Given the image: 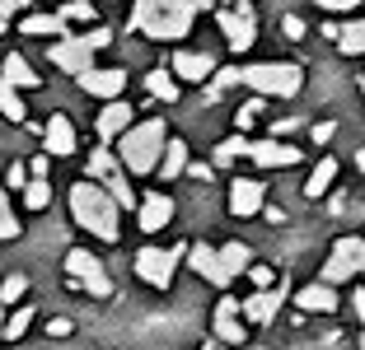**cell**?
I'll return each instance as SVG.
<instances>
[{"instance_id": "cell-19", "label": "cell", "mask_w": 365, "mask_h": 350, "mask_svg": "<svg viewBox=\"0 0 365 350\" xmlns=\"http://www.w3.org/2000/svg\"><path fill=\"white\" fill-rule=\"evenodd\" d=\"M131 117H136V107H131V103H108L103 112H98V136H103V140H118L122 131L131 127Z\"/></svg>"}, {"instance_id": "cell-26", "label": "cell", "mask_w": 365, "mask_h": 350, "mask_svg": "<svg viewBox=\"0 0 365 350\" xmlns=\"http://www.w3.org/2000/svg\"><path fill=\"white\" fill-rule=\"evenodd\" d=\"M333 178H337V159H319L314 173H309V182H304V196H323V191L333 187Z\"/></svg>"}, {"instance_id": "cell-13", "label": "cell", "mask_w": 365, "mask_h": 350, "mask_svg": "<svg viewBox=\"0 0 365 350\" xmlns=\"http://www.w3.org/2000/svg\"><path fill=\"white\" fill-rule=\"evenodd\" d=\"M281 295H286V285H281V290H258V295L239 299V313H244L248 322H272V318H277V308H281Z\"/></svg>"}, {"instance_id": "cell-4", "label": "cell", "mask_w": 365, "mask_h": 350, "mask_svg": "<svg viewBox=\"0 0 365 350\" xmlns=\"http://www.w3.org/2000/svg\"><path fill=\"white\" fill-rule=\"evenodd\" d=\"M239 80H244L248 89H258V98H295L304 85V70L290 61H262V65H248V70H239Z\"/></svg>"}, {"instance_id": "cell-45", "label": "cell", "mask_w": 365, "mask_h": 350, "mask_svg": "<svg viewBox=\"0 0 365 350\" xmlns=\"http://www.w3.org/2000/svg\"><path fill=\"white\" fill-rule=\"evenodd\" d=\"M14 10H19V5H14V0H0V19H10Z\"/></svg>"}, {"instance_id": "cell-53", "label": "cell", "mask_w": 365, "mask_h": 350, "mask_svg": "<svg viewBox=\"0 0 365 350\" xmlns=\"http://www.w3.org/2000/svg\"><path fill=\"white\" fill-rule=\"evenodd\" d=\"M361 271H365V262H361Z\"/></svg>"}, {"instance_id": "cell-38", "label": "cell", "mask_w": 365, "mask_h": 350, "mask_svg": "<svg viewBox=\"0 0 365 350\" xmlns=\"http://www.w3.org/2000/svg\"><path fill=\"white\" fill-rule=\"evenodd\" d=\"M281 28H286V38H304V19H295V14H286Z\"/></svg>"}, {"instance_id": "cell-29", "label": "cell", "mask_w": 365, "mask_h": 350, "mask_svg": "<svg viewBox=\"0 0 365 350\" xmlns=\"http://www.w3.org/2000/svg\"><path fill=\"white\" fill-rule=\"evenodd\" d=\"M0 112L10 117V122H24V117H29V107H24L19 89H10V85H5V80H0Z\"/></svg>"}, {"instance_id": "cell-46", "label": "cell", "mask_w": 365, "mask_h": 350, "mask_svg": "<svg viewBox=\"0 0 365 350\" xmlns=\"http://www.w3.org/2000/svg\"><path fill=\"white\" fill-rule=\"evenodd\" d=\"M356 169H365V149H356Z\"/></svg>"}, {"instance_id": "cell-1", "label": "cell", "mask_w": 365, "mask_h": 350, "mask_svg": "<svg viewBox=\"0 0 365 350\" xmlns=\"http://www.w3.org/2000/svg\"><path fill=\"white\" fill-rule=\"evenodd\" d=\"M206 0H136V10H131V28L145 33V38H187L192 28L197 10H202Z\"/></svg>"}, {"instance_id": "cell-47", "label": "cell", "mask_w": 365, "mask_h": 350, "mask_svg": "<svg viewBox=\"0 0 365 350\" xmlns=\"http://www.w3.org/2000/svg\"><path fill=\"white\" fill-rule=\"evenodd\" d=\"M206 350H220V341H206Z\"/></svg>"}, {"instance_id": "cell-12", "label": "cell", "mask_w": 365, "mask_h": 350, "mask_svg": "<svg viewBox=\"0 0 365 350\" xmlns=\"http://www.w3.org/2000/svg\"><path fill=\"white\" fill-rule=\"evenodd\" d=\"M215 341H220V346H239V341H244L239 299H220V304H215Z\"/></svg>"}, {"instance_id": "cell-40", "label": "cell", "mask_w": 365, "mask_h": 350, "mask_svg": "<svg viewBox=\"0 0 365 350\" xmlns=\"http://www.w3.org/2000/svg\"><path fill=\"white\" fill-rule=\"evenodd\" d=\"M328 140H333V122H319L314 127V145H328Z\"/></svg>"}, {"instance_id": "cell-14", "label": "cell", "mask_w": 365, "mask_h": 350, "mask_svg": "<svg viewBox=\"0 0 365 350\" xmlns=\"http://www.w3.org/2000/svg\"><path fill=\"white\" fill-rule=\"evenodd\" d=\"M136 220H140V229H145V233L164 229V224L173 220V201L164 196V191H150V196H145V201L136 206Z\"/></svg>"}, {"instance_id": "cell-3", "label": "cell", "mask_w": 365, "mask_h": 350, "mask_svg": "<svg viewBox=\"0 0 365 350\" xmlns=\"http://www.w3.org/2000/svg\"><path fill=\"white\" fill-rule=\"evenodd\" d=\"M164 122H131L127 131L118 136V159L127 164L131 173H155L164 154Z\"/></svg>"}, {"instance_id": "cell-48", "label": "cell", "mask_w": 365, "mask_h": 350, "mask_svg": "<svg viewBox=\"0 0 365 350\" xmlns=\"http://www.w3.org/2000/svg\"><path fill=\"white\" fill-rule=\"evenodd\" d=\"M14 5H19V10H24V5H29V0H14Z\"/></svg>"}, {"instance_id": "cell-36", "label": "cell", "mask_w": 365, "mask_h": 350, "mask_svg": "<svg viewBox=\"0 0 365 350\" xmlns=\"http://www.w3.org/2000/svg\"><path fill=\"white\" fill-rule=\"evenodd\" d=\"M258 112H262V98H253V103H244L235 112V122H239V127H253V117H258Z\"/></svg>"}, {"instance_id": "cell-49", "label": "cell", "mask_w": 365, "mask_h": 350, "mask_svg": "<svg viewBox=\"0 0 365 350\" xmlns=\"http://www.w3.org/2000/svg\"><path fill=\"white\" fill-rule=\"evenodd\" d=\"M356 350H365V336H361V346H356Z\"/></svg>"}, {"instance_id": "cell-27", "label": "cell", "mask_w": 365, "mask_h": 350, "mask_svg": "<svg viewBox=\"0 0 365 350\" xmlns=\"http://www.w3.org/2000/svg\"><path fill=\"white\" fill-rule=\"evenodd\" d=\"M145 89H150V98H164V103L178 98V85H173L169 70H150V75H145Z\"/></svg>"}, {"instance_id": "cell-34", "label": "cell", "mask_w": 365, "mask_h": 350, "mask_svg": "<svg viewBox=\"0 0 365 350\" xmlns=\"http://www.w3.org/2000/svg\"><path fill=\"white\" fill-rule=\"evenodd\" d=\"M56 19H61V23H66V19H94V5H89V0H66Z\"/></svg>"}, {"instance_id": "cell-5", "label": "cell", "mask_w": 365, "mask_h": 350, "mask_svg": "<svg viewBox=\"0 0 365 350\" xmlns=\"http://www.w3.org/2000/svg\"><path fill=\"white\" fill-rule=\"evenodd\" d=\"M66 276L76 280V285H85L94 299H108V295H113V280H108L103 262H98L94 253H85V248H76V253H66Z\"/></svg>"}, {"instance_id": "cell-31", "label": "cell", "mask_w": 365, "mask_h": 350, "mask_svg": "<svg viewBox=\"0 0 365 350\" xmlns=\"http://www.w3.org/2000/svg\"><path fill=\"white\" fill-rule=\"evenodd\" d=\"M29 327H33V308H19V313H10V322L0 327V341H5V336H10V341H19Z\"/></svg>"}, {"instance_id": "cell-44", "label": "cell", "mask_w": 365, "mask_h": 350, "mask_svg": "<svg viewBox=\"0 0 365 350\" xmlns=\"http://www.w3.org/2000/svg\"><path fill=\"white\" fill-rule=\"evenodd\" d=\"M351 308H356V313L365 318V290H356V295H351Z\"/></svg>"}, {"instance_id": "cell-10", "label": "cell", "mask_w": 365, "mask_h": 350, "mask_svg": "<svg viewBox=\"0 0 365 350\" xmlns=\"http://www.w3.org/2000/svg\"><path fill=\"white\" fill-rule=\"evenodd\" d=\"M248 154H253V164H262V169H290V164L304 159V149L286 145V140H262V145H248Z\"/></svg>"}, {"instance_id": "cell-32", "label": "cell", "mask_w": 365, "mask_h": 350, "mask_svg": "<svg viewBox=\"0 0 365 350\" xmlns=\"http://www.w3.org/2000/svg\"><path fill=\"white\" fill-rule=\"evenodd\" d=\"M24 201H29V211H47V201H52V187L29 178V187H24Z\"/></svg>"}, {"instance_id": "cell-50", "label": "cell", "mask_w": 365, "mask_h": 350, "mask_svg": "<svg viewBox=\"0 0 365 350\" xmlns=\"http://www.w3.org/2000/svg\"><path fill=\"white\" fill-rule=\"evenodd\" d=\"M0 327H5V313H0Z\"/></svg>"}, {"instance_id": "cell-18", "label": "cell", "mask_w": 365, "mask_h": 350, "mask_svg": "<svg viewBox=\"0 0 365 350\" xmlns=\"http://www.w3.org/2000/svg\"><path fill=\"white\" fill-rule=\"evenodd\" d=\"M169 75H182V80H192V85H197V80H211V75H215V61L206 52H178L173 65H169Z\"/></svg>"}, {"instance_id": "cell-43", "label": "cell", "mask_w": 365, "mask_h": 350, "mask_svg": "<svg viewBox=\"0 0 365 350\" xmlns=\"http://www.w3.org/2000/svg\"><path fill=\"white\" fill-rule=\"evenodd\" d=\"M248 271H253V280H258V290H267V285H272V271H267V266H248Z\"/></svg>"}, {"instance_id": "cell-17", "label": "cell", "mask_w": 365, "mask_h": 350, "mask_svg": "<svg viewBox=\"0 0 365 350\" xmlns=\"http://www.w3.org/2000/svg\"><path fill=\"white\" fill-rule=\"evenodd\" d=\"M230 211L235 215H258L262 211V182L235 178V187H230Z\"/></svg>"}, {"instance_id": "cell-35", "label": "cell", "mask_w": 365, "mask_h": 350, "mask_svg": "<svg viewBox=\"0 0 365 350\" xmlns=\"http://www.w3.org/2000/svg\"><path fill=\"white\" fill-rule=\"evenodd\" d=\"M24 290H29V280H24V276H5V280H0V299H5V304H14Z\"/></svg>"}, {"instance_id": "cell-51", "label": "cell", "mask_w": 365, "mask_h": 350, "mask_svg": "<svg viewBox=\"0 0 365 350\" xmlns=\"http://www.w3.org/2000/svg\"><path fill=\"white\" fill-rule=\"evenodd\" d=\"M0 33H5V19H0Z\"/></svg>"}, {"instance_id": "cell-41", "label": "cell", "mask_w": 365, "mask_h": 350, "mask_svg": "<svg viewBox=\"0 0 365 350\" xmlns=\"http://www.w3.org/2000/svg\"><path fill=\"white\" fill-rule=\"evenodd\" d=\"M319 5H323V10H356V5H361V0H319Z\"/></svg>"}, {"instance_id": "cell-30", "label": "cell", "mask_w": 365, "mask_h": 350, "mask_svg": "<svg viewBox=\"0 0 365 350\" xmlns=\"http://www.w3.org/2000/svg\"><path fill=\"white\" fill-rule=\"evenodd\" d=\"M239 154H248V140H244V136H230V140H220V145H215V169H225V164H235Z\"/></svg>"}, {"instance_id": "cell-24", "label": "cell", "mask_w": 365, "mask_h": 350, "mask_svg": "<svg viewBox=\"0 0 365 350\" xmlns=\"http://www.w3.org/2000/svg\"><path fill=\"white\" fill-rule=\"evenodd\" d=\"M118 159H113V149H94V154H89V182H98V187H103V182H113L118 178Z\"/></svg>"}, {"instance_id": "cell-23", "label": "cell", "mask_w": 365, "mask_h": 350, "mask_svg": "<svg viewBox=\"0 0 365 350\" xmlns=\"http://www.w3.org/2000/svg\"><path fill=\"white\" fill-rule=\"evenodd\" d=\"M187 169V145L182 140H164V154H160V178H178Z\"/></svg>"}, {"instance_id": "cell-8", "label": "cell", "mask_w": 365, "mask_h": 350, "mask_svg": "<svg viewBox=\"0 0 365 350\" xmlns=\"http://www.w3.org/2000/svg\"><path fill=\"white\" fill-rule=\"evenodd\" d=\"M220 33H225V43L235 47V52H248V47H253V38H258V23H253V5H248V0H239V5L220 10Z\"/></svg>"}, {"instance_id": "cell-15", "label": "cell", "mask_w": 365, "mask_h": 350, "mask_svg": "<svg viewBox=\"0 0 365 350\" xmlns=\"http://www.w3.org/2000/svg\"><path fill=\"white\" fill-rule=\"evenodd\" d=\"M43 140H47V154H76V127H71V117L52 112V117H47Z\"/></svg>"}, {"instance_id": "cell-16", "label": "cell", "mask_w": 365, "mask_h": 350, "mask_svg": "<svg viewBox=\"0 0 365 350\" xmlns=\"http://www.w3.org/2000/svg\"><path fill=\"white\" fill-rule=\"evenodd\" d=\"M80 89H85V94H98V98H118L122 94V85H127V75L122 70H85L76 80Z\"/></svg>"}, {"instance_id": "cell-25", "label": "cell", "mask_w": 365, "mask_h": 350, "mask_svg": "<svg viewBox=\"0 0 365 350\" xmlns=\"http://www.w3.org/2000/svg\"><path fill=\"white\" fill-rule=\"evenodd\" d=\"M19 28H24V33H33V38H43V33H47V38H71V33H66V23L56 19V14H29Z\"/></svg>"}, {"instance_id": "cell-9", "label": "cell", "mask_w": 365, "mask_h": 350, "mask_svg": "<svg viewBox=\"0 0 365 350\" xmlns=\"http://www.w3.org/2000/svg\"><path fill=\"white\" fill-rule=\"evenodd\" d=\"M52 65H61V70H71L80 80L85 70H94V52L85 47V38H61V43H52Z\"/></svg>"}, {"instance_id": "cell-7", "label": "cell", "mask_w": 365, "mask_h": 350, "mask_svg": "<svg viewBox=\"0 0 365 350\" xmlns=\"http://www.w3.org/2000/svg\"><path fill=\"white\" fill-rule=\"evenodd\" d=\"M361 262H365V243H361V238H356V233L337 238L333 262L323 266V285H342V280H351L356 271H361Z\"/></svg>"}, {"instance_id": "cell-28", "label": "cell", "mask_w": 365, "mask_h": 350, "mask_svg": "<svg viewBox=\"0 0 365 350\" xmlns=\"http://www.w3.org/2000/svg\"><path fill=\"white\" fill-rule=\"evenodd\" d=\"M337 52H346V56L365 52V23H346V28H337Z\"/></svg>"}, {"instance_id": "cell-22", "label": "cell", "mask_w": 365, "mask_h": 350, "mask_svg": "<svg viewBox=\"0 0 365 350\" xmlns=\"http://www.w3.org/2000/svg\"><path fill=\"white\" fill-rule=\"evenodd\" d=\"M215 257H220V266H225V276H230V280L244 276L248 262H253V253H248L244 243H225V248H215Z\"/></svg>"}, {"instance_id": "cell-33", "label": "cell", "mask_w": 365, "mask_h": 350, "mask_svg": "<svg viewBox=\"0 0 365 350\" xmlns=\"http://www.w3.org/2000/svg\"><path fill=\"white\" fill-rule=\"evenodd\" d=\"M0 238H19V220L10 215V196L0 187Z\"/></svg>"}, {"instance_id": "cell-54", "label": "cell", "mask_w": 365, "mask_h": 350, "mask_svg": "<svg viewBox=\"0 0 365 350\" xmlns=\"http://www.w3.org/2000/svg\"><path fill=\"white\" fill-rule=\"evenodd\" d=\"M235 5H239V0H235Z\"/></svg>"}, {"instance_id": "cell-37", "label": "cell", "mask_w": 365, "mask_h": 350, "mask_svg": "<svg viewBox=\"0 0 365 350\" xmlns=\"http://www.w3.org/2000/svg\"><path fill=\"white\" fill-rule=\"evenodd\" d=\"M80 38H85V47H89V52H98V47H108V43H113V33H108V28H94V33H80Z\"/></svg>"}, {"instance_id": "cell-2", "label": "cell", "mask_w": 365, "mask_h": 350, "mask_svg": "<svg viewBox=\"0 0 365 350\" xmlns=\"http://www.w3.org/2000/svg\"><path fill=\"white\" fill-rule=\"evenodd\" d=\"M71 215H76V224H85L94 238H103V243H118V238H122L118 201H113L98 182H89V178H80L76 187H71Z\"/></svg>"}, {"instance_id": "cell-11", "label": "cell", "mask_w": 365, "mask_h": 350, "mask_svg": "<svg viewBox=\"0 0 365 350\" xmlns=\"http://www.w3.org/2000/svg\"><path fill=\"white\" fill-rule=\"evenodd\" d=\"M187 266H192L202 280H211V285H230V276H225V266H220V257H215V248H206V243H192L187 248Z\"/></svg>"}, {"instance_id": "cell-21", "label": "cell", "mask_w": 365, "mask_h": 350, "mask_svg": "<svg viewBox=\"0 0 365 350\" xmlns=\"http://www.w3.org/2000/svg\"><path fill=\"white\" fill-rule=\"evenodd\" d=\"M0 80H5L10 89H33V85H38V75H33V65L24 61L19 52H10V56H5V75H0Z\"/></svg>"}, {"instance_id": "cell-6", "label": "cell", "mask_w": 365, "mask_h": 350, "mask_svg": "<svg viewBox=\"0 0 365 350\" xmlns=\"http://www.w3.org/2000/svg\"><path fill=\"white\" fill-rule=\"evenodd\" d=\"M182 253H187V248H140L136 253V276L145 280V285H155V290H169L173 266H178Z\"/></svg>"}, {"instance_id": "cell-52", "label": "cell", "mask_w": 365, "mask_h": 350, "mask_svg": "<svg viewBox=\"0 0 365 350\" xmlns=\"http://www.w3.org/2000/svg\"><path fill=\"white\" fill-rule=\"evenodd\" d=\"M361 89H365V80H361Z\"/></svg>"}, {"instance_id": "cell-20", "label": "cell", "mask_w": 365, "mask_h": 350, "mask_svg": "<svg viewBox=\"0 0 365 350\" xmlns=\"http://www.w3.org/2000/svg\"><path fill=\"white\" fill-rule=\"evenodd\" d=\"M295 304H300L304 313H333L337 295H333V285H323V280H319V285H304L300 295H295Z\"/></svg>"}, {"instance_id": "cell-39", "label": "cell", "mask_w": 365, "mask_h": 350, "mask_svg": "<svg viewBox=\"0 0 365 350\" xmlns=\"http://www.w3.org/2000/svg\"><path fill=\"white\" fill-rule=\"evenodd\" d=\"M10 187H29V169L24 164H10Z\"/></svg>"}, {"instance_id": "cell-42", "label": "cell", "mask_w": 365, "mask_h": 350, "mask_svg": "<svg viewBox=\"0 0 365 350\" xmlns=\"http://www.w3.org/2000/svg\"><path fill=\"white\" fill-rule=\"evenodd\" d=\"M47 332H52V336H71V318H52Z\"/></svg>"}]
</instances>
